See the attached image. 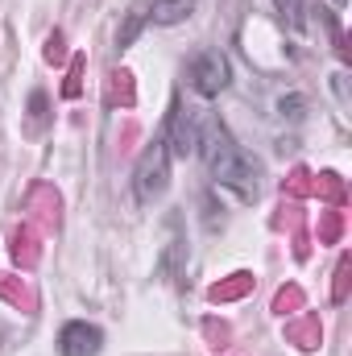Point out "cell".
I'll list each match as a JSON object with an SVG mask.
<instances>
[{
    "label": "cell",
    "instance_id": "6da1fadb",
    "mask_svg": "<svg viewBox=\"0 0 352 356\" xmlns=\"http://www.w3.org/2000/svg\"><path fill=\"white\" fill-rule=\"evenodd\" d=\"M195 154L203 158L207 175L220 186H228L241 203H253L262 195V162L237 145V137L228 133V124L211 112H199V129H195Z\"/></svg>",
    "mask_w": 352,
    "mask_h": 356
},
{
    "label": "cell",
    "instance_id": "7a4b0ae2",
    "mask_svg": "<svg viewBox=\"0 0 352 356\" xmlns=\"http://www.w3.org/2000/svg\"><path fill=\"white\" fill-rule=\"evenodd\" d=\"M170 145H166V137L158 133L145 149H141V158H137V166H133V195H137V203H154V199H162L166 195V186H170Z\"/></svg>",
    "mask_w": 352,
    "mask_h": 356
},
{
    "label": "cell",
    "instance_id": "3957f363",
    "mask_svg": "<svg viewBox=\"0 0 352 356\" xmlns=\"http://www.w3.org/2000/svg\"><path fill=\"white\" fill-rule=\"evenodd\" d=\"M228 83H232V63H228V54H220V50H199V54L186 63V88L195 91V95L216 99Z\"/></svg>",
    "mask_w": 352,
    "mask_h": 356
},
{
    "label": "cell",
    "instance_id": "277c9868",
    "mask_svg": "<svg viewBox=\"0 0 352 356\" xmlns=\"http://www.w3.org/2000/svg\"><path fill=\"white\" fill-rule=\"evenodd\" d=\"M104 348V332L88 319H71L58 332V356H99Z\"/></svg>",
    "mask_w": 352,
    "mask_h": 356
},
{
    "label": "cell",
    "instance_id": "5b68a950",
    "mask_svg": "<svg viewBox=\"0 0 352 356\" xmlns=\"http://www.w3.org/2000/svg\"><path fill=\"white\" fill-rule=\"evenodd\" d=\"M195 4L199 0H154V4H145V17H150V25H182L195 13Z\"/></svg>",
    "mask_w": 352,
    "mask_h": 356
},
{
    "label": "cell",
    "instance_id": "8992f818",
    "mask_svg": "<svg viewBox=\"0 0 352 356\" xmlns=\"http://www.w3.org/2000/svg\"><path fill=\"white\" fill-rule=\"evenodd\" d=\"M150 17H145V4H133V13H129V21L120 25V33H116V46L125 50V46H133V38L141 33V25H145Z\"/></svg>",
    "mask_w": 352,
    "mask_h": 356
},
{
    "label": "cell",
    "instance_id": "52a82bcc",
    "mask_svg": "<svg viewBox=\"0 0 352 356\" xmlns=\"http://www.w3.org/2000/svg\"><path fill=\"white\" fill-rule=\"evenodd\" d=\"M269 4H273V13H278L286 25H294V29L303 25V0H269Z\"/></svg>",
    "mask_w": 352,
    "mask_h": 356
},
{
    "label": "cell",
    "instance_id": "ba28073f",
    "mask_svg": "<svg viewBox=\"0 0 352 356\" xmlns=\"http://www.w3.org/2000/svg\"><path fill=\"white\" fill-rule=\"evenodd\" d=\"M336 4H349V0H336Z\"/></svg>",
    "mask_w": 352,
    "mask_h": 356
}]
</instances>
